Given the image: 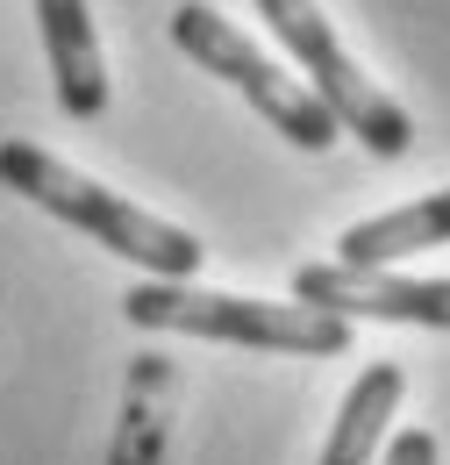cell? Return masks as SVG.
Listing matches in <instances>:
<instances>
[{
	"mask_svg": "<svg viewBox=\"0 0 450 465\" xmlns=\"http://www.w3.org/2000/svg\"><path fill=\"white\" fill-rule=\"evenodd\" d=\"M171 44L201 64V72H215L222 86H236L286 143H300V151H329V143H337V122H329V108L308 94V79L279 72V64L265 58L229 15H215L208 0H186V7L171 15Z\"/></svg>",
	"mask_w": 450,
	"mask_h": 465,
	"instance_id": "cell-4",
	"label": "cell"
},
{
	"mask_svg": "<svg viewBox=\"0 0 450 465\" xmlns=\"http://www.w3.org/2000/svg\"><path fill=\"white\" fill-rule=\"evenodd\" d=\"M0 186H15L22 201H36V208H44V215H57V223L86 230L93 243H108L114 258L143 265L151 280H193V272H201V258H208V243H193L179 223L143 215L136 201L108 193L101 179L72 173L64 158L36 151V143H0Z\"/></svg>",
	"mask_w": 450,
	"mask_h": 465,
	"instance_id": "cell-1",
	"label": "cell"
},
{
	"mask_svg": "<svg viewBox=\"0 0 450 465\" xmlns=\"http://www.w3.org/2000/svg\"><path fill=\"white\" fill-rule=\"evenodd\" d=\"M450 243V186L429 193V201H407V208H386V215H365L337 236V265H357V272H394L400 258L415 251H444Z\"/></svg>",
	"mask_w": 450,
	"mask_h": 465,
	"instance_id": "cell-7",
	"label": "cell"
},
{
	"mask_svg": "<svg viewBox=\"0 0 450 465\" xmlns=\"http://www.w3.org/2000/svg\"><path fill=\"white\" fill-rule=\"evenodd\" d=\"M379 465H436V437H429V430H400Z\"/></svg>",
	"mask_w": 450,
	"mask_h": 465,
	"instance_id": "cell-9",
	"label": "cell"
},
{
	"mask_svg": "<svg viewBox=\"0 0 450 465\" xmlns=\"http://www.w3.org/2000/svg\"><path fill=\"white\" fill-rule=\"evenodd\" d=\"M122 315L136 330H171V337H208V344L243 351H293V358H343L350 322L308 301H243V293H201L186 280H151L122 293Z\"/></svg>",
	"mask_w": 450,
	"mask_h": 465,
	"instance_id": "cell-2",
	"label": "cell"
},
{
	"mask_svg": "<svg viewBox=\"0 0 450 465\" xmlns=\"http://www.w3.org/2000/svg\"><path fill=\"white\" fill-rule=\"evenodd\" d=\"M293 301L329 308L343 322L372 315V322H422L450 330V280H400V272H357V265H300Z\"/></svg>",
	"mask_w": 450,
	"mask_h": 465,
	"instance_id": "cell-5",
	"label": "cell"
},
{
	"mask_svg": "<svg viewBox=\"0 0 450 465\" xmlns=\"http://www.w3.org/2000/svg\"><path fill=\"white\" fill-rule=\"evenodd\" d=\"M36 29L51 51V79H57V108L72 122L108 115V64H101V36L86 0H36Z\"/></svg>",
	"mask_w": 450,
	"mask_h": 465,
	"instance_id": "cell-6",
	"label": "cell"
},
{
	"mask_svg": "<svg viewBox=\"0 0 450 465\" xmlns=\"http://www.w3.org/2000/svg\"><path fill=\"white\" fill-rule=\"evenodd\" d=\"M400 394H407L400 365H365V380H350V394L337 408V430H329L315 465H379V444H386V430L400 415Z\"/></svg>",
	"mask_w": 450,
	"mask_h": 465,
	"instance_id": "cell-8",
	"label": "cell"
},
{
	"mask_svg": "<svg viewBox=\"0 0 450 465\" xmlns=\"http://www.w3.org/2000/svg\"><path fill=\"white\" fill-rule=\"evenodd\" d=\"M258 15L272 22V36L286 44V58L308 72V94L329 108L337 136H357L372 158H407V143H415L407 108L357 72V58L337 44V29L322 22L315 0H258Z\"/></svg>",
	"mask_w": 450,
	"mask_h": 465,
	"instance_id": "cell-3",
	"label": "cell"
}]
</instances>
